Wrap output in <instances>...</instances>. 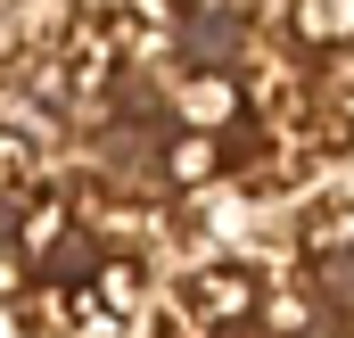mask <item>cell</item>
Wrapping results in <instances>:
<instances>
[{
    "label": "cell",
    "instance_id": "obj_3",
    "mask_svg": "<svg viewBox=\"0 0 354 338\" xmlns=\"http://www.w3.org/2000/svg\"><path fill=\"white\" fill-rule=\"evenodd\" d=\"M75 240V215H66V198L58 190H25L17 198V256H50Z\"/></svg>",
    "mask_w": 354,
    "mask_h": 338
},
{
    "label": "cell",
    "instance_id": "obj_4",
    "mask_svg": "<svg viewBox=\"0 0 354 338\" xmlns=\"http://www.w3.org/2000/svg\"><path fill=\"white\" fill-rule=\"evenodd\" d=\"M157 166H165V181L189 190V198H198V190H214V181L231 173V166H223V141H206V132H174Z\"/></svg>",
    "mask_w": 354,
    "mask_h": 338
},
{
    "label": "cell",
    "instance_id": "obj_1",
    "mask_svg": "<svg viewBox=\"0 0 354 338\" xmlns=\"http://www.w3.org/2000/svg\"><path fill=\"white\" fill-rule=\"evenodd\" d=\"M256 289H264V281H256V264H248V256H231V248L206 256V264H189L181 281H165V297H174L206 338L231 330V322H248V314H256Z\"/></svg>",
    "mask_w": 354,
    "mask_h": 338
},
{
    "label": "cell",
    "instance_id": "obj_2",
    "mask_svg": "<svg viewBox=\"0 0 354 338\" xmlns=\"http://www.w3.org/2000/svg\"><path fill=\"white\" fill-rule=\"evenodd\" d=\"M157 91H165V116H174L181 132H206V141L239 116V83H231V66H165Z\"/></svg>",
    "mask_w": 354,
    "mask_h": 338
},
{
    "label": "cell",
    "instance_id": "obj_5",
    "mask_svg": "<svg viewBox=\"0 0 354 338\" xmlns=\"http://www.w3.org/2000/svg\"><path fill=\"white\" fill-rule=\"evenodd\" d=\"M288 42L297 50H354V0H305V8H288Z\"/></svg>",
    "mask_w": 354,
    "mask_h": 338
}]
</instances>
